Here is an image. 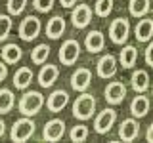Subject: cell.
Instances as JSON below:
<instances>
[{"instance_id":"ac0fdd59","label":"cell","mask_w":153,"mask_h":143,"mask_svg":"<svg viewBox=\"0 0 153 143\" xmlns=\"http://www.w3.org/2000/svg\"><path fill=\"white\" fill-rule=\"evenodd\" d=\"M63 32H65V19L61 15H54L50 21L46 23V36L50 38V40H57V38H61Z\"/></svg>"},{"instance_id":"484cf974","label":"cell","mask_w":153,"mask_h":143,"mask_svg":"<svg viewBox=\"0 0 153 143\" xmlns=\"http://www.w3.org/2000/svg\"><path fill=\"white\" fill-rule=\"evenodd\" d=\"M48 57H50V46H48V44H38L35 50L31 52V61H33L35 65L46 63Z\"/></svg>"},{"instance_id":"603a6c76","label":"cell","mask_w":153,"mask_h":143,"mask_svg":"<svg viewBox=\"0 0 153 143\" xmlns=\"http://www.w3.org/2000/svg\"><path fill=\"white\" fill-rule=\"evenodd\" d=\"M21 57H23V50L17 44H6V46L2 48V59H4V63L13 65V63H17Z\"/></svg>"},{"instance_id":"3957f363","label":"cell","mask_w":153,"mask_h":143,"mask_svg":"<svg viewBox=\"0 0 153 143\" xmlns=\"http://www.w3.org/2000/svg\"><path fill=\"white\" fill-rule=\"evenodd\" d=\"M94 111H96V97L92 94L80 92V95L73 103V116L79 120H88V118H92Z\"/></svg>"},{"instance_id":"ffe728a7","label":"cell","mask_w":153,"mask_h":143,"mask_svg":"<svg viewBox=\"0 0 153 143\" xmlns=\"http://www.w3.org/2000/svg\"><path fill=\"white\" fill-rule=\"evenodd\" d=\"M149 99H147V95H136V97L132 99V103H130V113H132V116L134 118H143L147 113H149Z\"/></svg>"},{"instance_id":"30bf717a","label":"cell","mask_w":153,"mask_h":143,"mask_svg":"<svg viewBox=\"0 0 153 143\" xmlns=\"http://www.w3.org/2000/svg\"><path fill=\"white\" fill-rule=\"evenodd\" d=\"M65 136V122L61 118H54V120H48L44 124V130H42V139L44 141H59Z\"/></svg>"},{"instance_id":"d6a6232c","label":"cell","mask_w":153,"mask_h":143,"mask_svg":"<svg viewBox=\"0 0 153 143\" xmlns=\"http://www.w3.org/2000/svg\"><path fill=\"white\" fill-rule=\"evenodd\" d=\"M6 76H8V67L0 61V84L4 82V78H6Z\"/></svg>"},{"instance_id":"52a82bcc","label":"cell","mask_w":153,"mask_h":143,"mask_svg":"<svg viewBox=\"0 0 153 143\" xmlns=\"http://www.w3.org/2000/svg\"><path fill=\"white\" fill-rule=\"evenodd\" d=\"M40 29H42L40 19L36 15H27L21 21V25H19V36H21L25 42H33L38 35H40Z\"/></svg>"},{"instance_id":"836d02e7","label":"cell","mask_w":153,"mask_h":143,"mask_svg":"<svg viewBox=\"0 0 153 143\" xmlns=\"http://www.w3.org/2000/svg\"><path fill=\"white\" fill-rule=\"evenodd\" d=\"M59 4L63 8H75L76 6V0H59Z\"/></svg>"},{"instance_id":"277c9868","label":"cell","mask_w":153,"mask_h":143,"mask_svg":"<svg viewBox=\"0 0 153 143\" xmlns=\"http://www.w3.org/2000/svg\"><path fill=\"white\" fill-rule=\"evenodd\" d=\"M128 36H130V23H128L126 17H117L111 21V25H109V38H111L113 44L121 46L124 42L128 40Z\"/></svg>"},{"instance_id":"6da1fadb","label":"cell","mask_w":153,"mask_h":143,"mask_svg":"<svg viewBox=\"0 0 153 143\" xmlns=\"http://www.w3.org/2000/svg\"><path fill=\"white\" fill-rule=\"evenodd\" d=\"M46 99L44 95L40 92H35V90H31V92H25L21 95V99H19V113L23 114V116H35V114L40 113V109L44 107Z\"/></svg>"},{"instance_id":"83f0119b","label":"cell","mask_w":153,"mask_h":143,"mask_svg":"<svg viewBox=\"0 0 153 143\" xmlns=\"http://www.w3.org/2000/svg\"><path fill=\"white\" fill-rule=\"evenodd\" d=\"M113 0H96V6H94V13L98 17H107L111 15L113 12Z\"/></svg>"},{"instance_id":"f1b7e54d","label":"cell","mask_w":153,"mask_h":143,"mask_svg":"<svg viewBox=\"0 0 153 143\" xmlns=\"http://www.w3.org/2000/svg\"><path fill=\"white\" fill-rule=\"evenodd\" d=\"M12 15H4V13H0V42H4L6 38L10 36V32H12Z\"/></svg>"},{"instance_id":"44dd1931","label":"cell","mask_w":153,"mask_h":143,"mask_svg":"<svg viewBox=\"0 0 153 143\" xmlns=\"http://www.w3.org/2000/svg\"><path fill=\"white\" fill-rule=\"evenodd\" d=\"M136 61H138V50H136V46L126 44L121 50V54H119V63H121L123 69H132V67L136 65Z\"/></svg>"},{"instance_id":"e575fe53","label":"cell","mask_w":153,"mask_h":143,"mask_svg":"<svg viewBox=\"0 0 153 143\" xmlns=\"http://www.w3.org/2000/svg\"><path fill=\"white\" fill-rule=\"evenodd\" d=\"M146 139L149 143H153V122L149 124V128H147V132H146Z\"/></svg>"},{"instance_id":"d6986e66","label":"cell","mask_w":153,"mask_h":143,"mask_svg":"<svg viewBox=\"0 0 153 143\" xmlns=\"http://www.w3.org/2000/svg\"><path fill=\"white\" fill-rule=\"evenodd\" d=\"M130 84H132V90H134V92H138V94L147 92V90H149V74H147V71L136 69L132 73Z\"/></svg>"},{"instance_id":"7a4b0ae2","label":"cell","mask_w":153,"mask_h":143,"mask_svg":"<svg viewBox=\"0 0 153 143\" xmlns=\"http://www.w3.org/2000/svg\"><path fill=\"white\" fill-rule=\"evenodd\" d=\"M35 122L31 120V116H21L12 124V130H10V137L16 143H25L35 136Z\"/></svg>"},{"instance_id":"7402d4cb","label":"cell","mask_w":153,"mask_h":143,"mask_svg":"<svg viewBox=\"0 0 153 143\" xmlns=\"http://www.w3.org/2000/svg\"><path fill=\"white\" fill-rule=\"evenodd\" d=\"M33 82V71L29 67H19L13 73V86L17 90H27Z\"/></svg>"},{"instance_id":"4fadbf2b","label":"cell","mask_w":153,"mask_h":143,"mask_svg":"<svg viewBox=\"0 0 153 143\" xmlns=\"http://www.w3.org/2000/svg\"><path fill=\"white\" fill-rule=\"evenodd\" d=\"M57 76H59V67L54 63H42V69L38 71V84L42 88H50V86L56 84Z\"/></svg>"},{"instance_id":"1f68e13d","label":"cell","mask_w":153,"mask_h":143,"mask_svg":"<svg viewBox=\"0 0 153 143\" xmlns=\"http://www.w3.org/2000/svg\"><path fill=\"white\" fill-rule=\"evenodd\" d=\"M143 57H146V63L149 67H153V40L147 44V50H146V55Z\"/></svg>"},{"instance_id":"8d00e7d4","label":"cell","mask_w":153,"mask_h":143,"mask_svg":"<svg viewBox=\"0 0 153 143\" xmlns=\"http://www.w3.org/2000/svg\"><path fill=\"white\" fill-rule=\"evenodd\" d=\"M151 12H153V6H151Z\"/></svg>"},{"instance_id":"7c38bea8","label":"cell","mask_w":153,"mask_h":143,"mask_svg":"<svg viewBox=\"0 0 153 143\" xmlns=\"http://www.w3.org/2000/svg\"><path fill=\"white\" fill-rule=\"evenodd\" d=\"M90 84H92V71L86 69V67H80V69H76L73 76H71V88L76 90V92H86V90L90 88Z\"/></svg>"},{"instance_id":"d4e9b609","label":"cell","mask_w":153,"mask_h":143,"mask_svg":"<svg viewBox=\"0 0 153 143\" xmlns=\"http://www.w3.org/2000/svg\"><path fill=\"white\" fill-rule=\"evenodd\" d=\"M16 105V95L12 90L0 88V114H8Z\"/></svg>"},{"instance_id":"5b68a950","label":"cell","mask_w":153,"mask_h":143,"mask_svg":"<svg viewBox=\"0 0 153 143\" xmlns=\"http://www.w3.org/2000/svg\"><path fill=\"white\" fill-rule=\"evenodd\" d=\"M57 55H59L61 65H65V67L75 65L76 61H79V55H80V44L75 40V38H67L63 44L59 46Z\"/></svg>"},{"instance_id":"9a60e30c","label":"cell","mask_w":153,"mask_h":143,"mask_svg":"<svg viewBox=\"0 0 153 143\" xmlns=\"http://www.w3.org/2000/svg\"><path fill=\"white\" fill-rule=\"evenodd\" d=\"M67 103H69V94H67L65 90H54L46 99V107H48V111H52V113L63 111Z\"/></svg>"},{"instance_id":"4dcf8cb0","label":"cell","mask_w":153,"mask_h":143,"mask_svg":"<svg viewBox=\"0 0 153 143\" xmlns=\"http://www.w3.org/2000/svg\"><path fill=\"white\" fill-rule=\"evenodd\" d=\"M54 2L56 0H33V6H35V10H38L40 13H46V12H50V10L54 8Z\"/></svg>"},{"instance_id":"8fae6325","label":"cell","mask_w":153,"mask_h":143,"mask_svg":"<svg viewBox=\"0 0 153 143\" xmlns=\"http://www.w3.org/2000/svg\"><path fill=\"white\" fill-rule=\"evenodd\" d=\"M94 15V10L88 6V4H76L73 8V13H71V21L76 29H84L90 25Z\"/></svg>"},{"instance_id":"2e32d148","label":"cell","mask_w":153,"mask_h":143,"mask_svg":"<svg viewBox=\"0 0 153 143\" xmlns=\"http://www.w3.org/2000/svg\"><path fill=\"white\" fill-rule=\"evenodd\" d=\"M84 48L90 52V54H100V52L105 48V36L102 31H98V29H94V31H90L88 35L84 38Z\"/></svg>"},{"instance_id":"ba28073f","label":"cell","mask_w":153,"mask_h":143,"mask_svg":"<svg viewBox=\"0 0 153 143\" xmlns=\"http://www.w3.org/2000/svg\"><path fill=\"white\" fill-rule=\"evenodd\" d=\"M96 74L100 78H111L117 74V57L113 54H105L96 63Z\"/></svg>"},{"instance_id":"f546056e","label":"cell","mask_w":153,"mask_h":143,"mask_svg":"<svg viewBox=\"0 0 153 143\" xmlns=\"http://www.w3.org/2000/svg\"><path fill=\"white\" fill-rule=\"evenodd\" d=\"M25 6H27V0H8V4H6L10 15H19L25 10Z\"/></svg>"},{"instance_id":"5bb4252c","label":"cell","mask_w":153,"mask_h":143,"mask_svg":"<svg viewBox=\"0 0 153 143\" xmlns=\"http://www.w3.org/2000/svg\"><path fill=\"white\" fill-rule=\"evenodd\" d=\"M140 136V124L138 118H124L119 126V139L121 141H134Z\"/></svg>"},{"instance_id":"8992f818","label":"cell","mask_w":153,"mask_h":143,"mask_svg":"<svg viewBox=\"0 0 153 143\" xmlns=\"http://www.w3.org/2000/svg\"><path fill=\"white\" fill-rule=\"evenodd\" d=\"M115 122H117V111L111 107L103 109V111H100V114L96 116L94 120V132L100 133V136H105L107 132H111V128L115 126Z\"/></svg>"},{"instance_id":"9c48e42d","label":"cell","mask_w":153,"mask_h":143,"mask_svg":"<svg viewBox=\"0 0 153 143\" xmlns=\"http://www.w3.org/2000/svg\"><path fill=\"white\" fill-rule=\"evenodd\" d=\"M103 95H105V101L109 105H119L124 101V95H126V86H124L121 80H113L105 86L103 90Z\"/></svg>"},{"instance_id":"d590c367","label":"cell","mask_w":153,"mask_h":143,"mask_svg":"<svg viewBox=\"0 0 153 143\" xmlns=\"http://www.w3.org/2000/svg\"><path fill=\"white\" fill-rule=\"evenodd\" d=\"M4 133H6V124H4V120L0 118V137H4Z\"/></svg>"},{"instance_id":"e0dca14e","label":"cell","mask_w":153,"mask_h":143,"mask_svg":"<svg viewBox=\"0 0 153 143\" xmlns=\"http://www.w3.org/2000/svg\"><path fill=\"white\" fill-rule=\"evenodd\" d=\"M134 35H136L138 42H149L153 38V19L149 17H140L138 25L134 27Z\"/></svg>"},{"instance_id":"4316f807","label":"cell","mask_w":153,"mask_h":143,"mask_svg":"<svg viewBox=\"0 0 153 143\" xmlns=\"http://www.w3.org/2000/svg\"><path fill=\"white\" fill-rule=\"evenodd\" d=\"M88 126H84V124H76L69 130V139L75 141V143H80V141H86L88 139Z\"/></svg>"},{"instance_id":"cb8c5ba5","label":"cell","mask_w":153,"mask_h":143,"mask_svg":"<svg viewBox=\"0 0 153 143\" xmlns=\"http://www.w3.org/2000/svg\"><path fill=\"white\" fill-rule=\"evenodd\" d=\"M151 10V0H130L128 4V12L132 17H143Z\"/></svg>"}]
</instances>
